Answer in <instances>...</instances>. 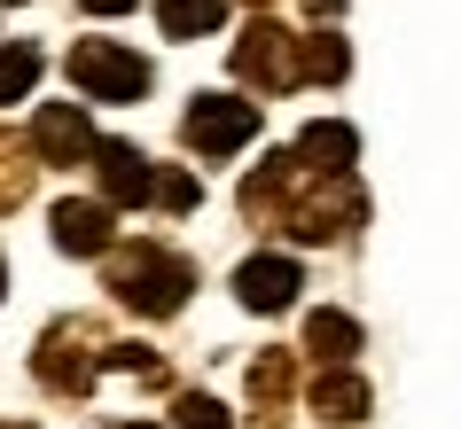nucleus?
Segmentation results:
<instances>
[{"instance_id":"4be33fe9","label":"nucleus","mask_w":461,"mask_h":429,"mask_svg":"<svg viewBox=\"0 0 461 429\" xmlns=\"http://www.w3.org/2000/svg\"><path fill=\"white\" fill-rule=\"evenodd\" d=\"M0 429H32V422H0Z\"/></svg>"},{"instance_id":"f3484780","label":"nucleus","mask_w":461,"mask_h":429,"mask_svg":"<svg viewBox=\"0 0 461 429\" xmlns=\"http://www.w3.org/2000/svg\"><path fill=\"white\" fill-rule=\"evenodd\" d=\"M32 86H40V48H24V40H16V48H0V110H8V102H24Z\"/></svg>"},{"instance_id":"f257e3e1","label":"nucleus","mask_w":461,"mask_h":429,"mask_svg":"<svg viewBox=\"0 0 461 429\" xmlns=\"http://www.w3.org/2000/svg\"><path fill=\"white\" fill-rule=\"evenodd\" d=\"M110 289H118L125 312L172 320V312L188 305V289H195V265L180 250H165V242H125V250H110Z\"/></svg>"},{"instance_id":"20e7f679","label":"nucleus","mask_w":461,"mask_h":429,"mask_svg":"<svg viewBox=\"0 0 461 429\" xmlns=\"http://www.w3.org/2000/svg\"><path fill=\"white\" fill-rule=\"evenodd\" d=\"M102 328H86V320H55L48 335H40V352H32V367H40V382L48 390H63V398H78L86 382L102 375Z\"/></svg>"},{"instance_id":"9b49d317","label":"nucleus","mask_w":461,"mask_h":429,"mask_svg":"<svg viewBox=\"0 0 461 429\" xmlns=\"http://www.w3.org/2000/svg\"><path fill=\"white\" fill-rule=\"evenodd\" d=\"M305 352L321 359V367H352V352H360V320L337 305H321L313 320H305Z\"/></svg>"},{"instance_id":"7ed1b4c3","label":"nucleus","mask_w":461,"mask_h":429,"mask_svg":"<svg viewBox=\"0 0 461 429\" xmlns=\"http://www.w3.org/2000/svg\"><path fill=\"white\" fill-rule=\"evenodd\" d=\"M235 78H250V86H274V94L305 86V31H282L274 16H258V24L235 40Z\"/></svg>"},{"instance_id":"a211bd4d","label":"nucleus","mask_w":461,"mask_h":429,"mask_svg":"<svg viewBox=\"0 0 461 429\" xmlns=\"http://www.w3.org/2000/svg\"><path fill=\"white\" fill-rule=\"evenodd\" d=\"M172 429H235V422H227V406H219V398H203V390H188V398L172 406Z\"/></svg>"},{"instance_id":"4468645a","label":"nucleus","mask_w":461,"mask_h":429,"mask_svg":"<svg viewBox=\"0 0 461 429\" xmlns=\"http://www.w3.org/2000/svg\"><path fill=\"white\" fill-rule=\"evenodd\" d=\"M32 172H40L32 141H16V133H0V211H16V203L32 195Z\"/></svg>"},{"instance_id":"39448f33","label":"nucleus","mask_w":461,"mask_h":429,"mask_svg":"<svg viewBox=\"0 0 461 429\" xmlns=\"http://www.w3.org/2000/svg\"><path fill=\"white\" fill-rule=\"evenodd\" d=\"M180 133H188L195 156H212V165H219V156H235V148L258 141V102H243V94H195Z\"/></svg>"},{"instance_id":"0eeeda50","label":"nucleus","mask_w":461,"mask_h":429,"mask_svg":"<svg viewBox=\"0 0 461 429\" xmlns=\"http://www.w3.org/2000/svg\"><path fill=\"white\" fill-rule=\"evenodd\" d=\"M297 289H305V265L290 250H258V258L235 265V305L243 312H290Z\"/></svg>"},{"instance_id":"9d476101","label":"nucleus","mask_w":461,"mask_h":429,"mask_svg":"<svg viewBox=\"0 0 461 429\" xmlns=\"http://www.w3.org/2000/svg\"><path fill=\"white\" fill-rule=\"evenodd\" d=\"M297 156H305L313 172H352V156H360V133H352L344 118H313L305 133H297Z\"/></svg>"},{"instance_id":"6ab92c4d","label":"nucleus","mask_w":461,"mask_h":429,"mask_svg":"<svg viewBox=\"0 0 461 429\" xmlns=\"http://www.w3.org/2000/svg\"><path fill=\"white\" fill-rule=\"evenodd\" d=\"M157 203L165 211H195V172H157Z\"/></svg>"},{"instance_id":"412c9836","label":"nucleus","mask_w":461,"mask_h":429,"mask_svg":"<svg viewBox=\"0 0 461 429\" xmlns=\"http://www.w3.org/2000/svg\"><path fill=\"white\" fill-rule=\"evenodd\" d=\"M305 16H344V0H305Z\"/></svg>"},{"instance_id":"6e6552de","label":"nucleus","mask_w":461,"mask_h":429,"mask_svg":"<svg viewBox=\"0 0 461 429\" xmlns=\"http://www.w3.org/2000/svg\"><path fill=\"white\" fill-rule=\"evenodd\" d=\"M110 242H118V203H102V195L55 203V250L63 258H110Z\"/></svg>"},{"instance_id":"aec40b11","label":"nucleus","mask_w":461,"mask_h":429,"mask_svg":"<svg viewBox=\"0 0 461 429\" xmlns=\"http://www.w3.org/2000/svg\"><path fill=\"white\" fill-rule=\"evenodd\" d=\"M86 16H125V8H141V0H78Z\"/></svg>"},{"instance_id":"f03ea898","label":"nucleus","mask_w":461,"mask_h":429,"mask_svg":"<svg viewBox=\"0 0 461 429\" xmlns=\"http://www.w3.org/2000/svg\"><path fill=\"white\" fill-rule=\"evenodd\" d=\"M71 86L86 102H141L149 94V55L118 48V40H78L71 48Z\"/></svg>"},{"instance_id":"dca6fc26","label":"nucleus","mask_w":461,"mask_h":429,"mask_svg":"<svg viewBox=\"0 0 461 429\" xmlns=\"http://www.w3.org/2000/svg\"><path fill=\"white\" fill-rule=\"evenodd\" d=\"M290 390H297V359H290V352H274V359H258V367H250V398L267 406V414H282V406H290Z\"/></svg>"},{"instance_id":"1a4fd4ad","label":"nucleus","mask_w":461,"mask_h":429,"mask_svg":"<svg viewBox=\"0 0 461 429\" xmlns=\"http://www.w3.org/2000/svg\"><path fill=\"white\" fill-rule=\"evenodd\" d=\"M157 172L165 165H149L133 141H95V180H102V203H157Z\"/></svg>"},{"instance_id":"5701e85b","label":"nucleus","mask_w":461,"mask_h":429,"mask_svg":"<svg viewBox=\"0 0 461 429\" xmlns=\"http://www.w3.org/2000/svg\"><path fill=\"white\" fill-rule=\"evenodd\" d=\"M0 289H8V265H0Z\"/></svg>"},{"instance_id":"2eb2a0df","label":"nucleus","mask_w":461,"mask_h":429,"mask_svg":"<svg viewBox=\"0 0 461 429\" xmlns=\"http://www.w3.org/2000/svg\"><path fill=\"white\" fill-rule=\"evenodd\" d=\"M344 71H352V48L337 31H305V86H337Z\"/></svg>"},{"instance_id":"ddd939ff","label":"nucleus","mask_w":461,"mask_h":429,"mask_svg":"<svg viewBox=\"0 0 461 429\" xmlns=\"http://www.w3.org/2000/svg\"><path fill=\"white\" fill-rule=\"evenodd\" d=\"M157 24L165 40H212L227 24V0H157Z\"/></svg>"},{"instance_id":"b1692460","label":"nucleus","mask_w":461,"mask_h":429,"mask_svg":"<svg viewBox=\"0 0 461 429\" xmlns=\"http://www.w3.org/2000/svg\"><path fill=\"white\" fill-rule=\"evenodd\" d=\"M125 429H141V422H125Z\"/></svg>"},{"instance_id":"423d86ee","label":"nucleus","mask_w":461,"mask_h":429,"mask_svg":"<svg viewBox=\"0 0 461 429\" xmlns=\"http://www.w3.org/2000/svg\"><path fill=\"white\" fill-rule=\"evenodd\" d=\"M32 156L40 165H86L95 156V125H86V102H40L32 110Z\"/></svg>"},{"instance_id":"f8f14e48","label":"nucleus","mask_w":461,"mask_h":429,"mask_svg":"<svg viewBox=\"0 0 461 429\" xmlns=\"http://www.w3.org/2000/svg\"><path fill=\"white\" fill-rule=\"evenodd\" d=\"M313 414H321V422H367V382L352 375V367L313 375Z\"/></svg>"}]
</instances>
